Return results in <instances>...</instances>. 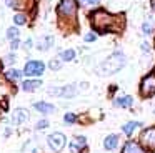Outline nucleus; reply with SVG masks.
I'll return each mask as SVG.
<instances>
[{
  "label": "nucleus",
  "mask_w": 155,
  "mask_h": 153,
  "mask_svg": "<svg viewBox=\"0 0 155 153\" xmlns=\"http://www.w3.org/2000/svg\"><path fill=\"white\" fill-rule=\"evenodd\" d=\"M142 123H138V122H128V123H125L124 125V133L125 135H132V133H134V130L137 128V126H140Z\"/></svg>",
  "instance_id": "16"
},
{
  "label": "nucleus",
  "mask_w": 155,
  "mask_h": 153,
  "mask_svg": "<svg viewBox=\"0 0 155 153\" xmlns=\"http://www.w3.org/2000/svg\"><path fill=\"white\" fill-rule=\"evenodd\" d=\"M92 25L102 33L110 32V30L117 32L124 25V18L122 17L110 15V13L104 12V10H98V12H94V15H92Z\"/></svg>",
  "instance_id": "1"
},
{
  "label": "nucleus",
  "mask_w": 155,
  "mask_h": 153,
  "mask_svg": "<svg viewBox=\"0 0 155 153\" xmlns=\"http://www.w3.org/2000/svg\"><path fill=\"white\" fill-rule=\"evenodd\" d=\"M52 42H54V38H52V37H47V38H45L44 42L40 43V45H38V48H40V50H47L48 47H50Z\"/></svg>",
  "instance_id": "21"
},
{
  "label": "nucleus",
  "mask_w": 155,
  "mask_h": 153,
  "mask_svg": "<svg viewBox=\"0 0 155 153\" xmlns=\"http://www.w3.org/2000/svg\"><path fill=\"white\" fill-rule=\"evenodd\" d=\"M140 93H142L143 96H152V95H155V73H150V75H147L143 80H142Z\"/></svg>",
  "instance_id": "3"
},
{
  "label": "nucleus",
  "mask_w": 155,
  "mask_h": 153,
  "mask_svg": "<svg viewBox=\"0 0 155 153\" xmlns=\"http://www.w3.org/2000/svg\"><path fill=\"white\" fill-rule=\"evenodd\" d=\"M44 70H45V65L42 62H38V60H30V62H27V65H25L24 73L27 76H35V75H42Z\"/></svg>",
  "instance_id": "5"
},
{
  "label": "nucleus",
  "mask_w": 155,
  "mask_h": 153,
  "mask_svg": "<svg viewBox=\"0 0 155 153\" xmlns=\"http://www.w3.org/2000/svg\"><path fill=\"white\" fill-rule=\"evenodd\" d=\"M34 106H35V110L37 112H40V113H54L55 112V106L54 105H50V103H47V102H37V103H34Z\"/></svg>",
  "instance_id": "11"
},
{
  "label": "nucleus",
  "mask_w": 155,
  "mask_h": 153,
  "mask_svg": "<svg viewBox=\"0 0 155 153\" xmlns=\"http://www.w3.org/2000/svg\"><path fill=\"white\" fill-rule=\"evenodd\" d=\"M77 12V2L75 0H62L57 7V13L58 15H67V17H74Z\"/></svg>",
  "instance_id": "4"
},
{
  "label": "nucleus",
  "mask_w": 155,
  "mask_h": 153,
  "mask_svg": "<svg viewBox=\"0 0 155 153\" xmlns=\"http://www.w3.org/2000/svg\"><path fill=\"white\" fill-rule=\"evenodd\" d=\"M95 38H97L95 33H87V35H85V42H94Z\"/></svg>",
  "instance_id": "26"
},
{
  "label": "nucleus",
  "mask_w": 155,
  "mask_h": 153,
  "mask_svg": "<svg viewBox=\"0 0 155 153\" xmlns=\"http://www.w3.org/2000/svg\"><path fill=\"white\" fill-rule=\"evenodd\" d=\"M7 37H8V40H15V38L18 37V28L10 27V28L7 30Z\"/></svg>",
  "instance_id": "19"
},
{
  "label": "nucleus",
  "mask_w": 155,
  "mask_h": 153,
  "mask_svg": "<svg viewBox=\"0 0 155 153\" xmlns=\"http://www.w3.org/2000/svg\"><path fill=\"white\" fill-rule=\"evenodd\" d=\"M47 126H48L47 120H40V122L37 123V130H44V128H47Z\"/></svg>",
  "instance_id": "25"
},
{
  "label": "nucleus",
  "mask_w": 155,
  "mask_h": 153,
  "mask_svg": "<svg viewBox=\"0 0 155 153\" xmlns=\"http://www.w3.org/2000/svg\"><path fill=\"white\" fill-rule=\"evenodd\" d=\"M14 22L17 23V25H24V23L27 22V17L22 15V13H17V15L14 17Z\"/></svg>",
  "instance_id": "20"
},
{
  "label": "nucleus",
  "mask_w": 155,
  "mask_h": 153,
  "mask_svg": "<svg viewBox=\"0 0 155 153\" xmlns=\"http://www.w3.org/2000/svg\"><path fill=\"white\" fill-rule=\"evenodd\" d=\"M75 120H77V116H75L74 113H65V116H64V122L65 123L72 125V123H75Z\"/></svg>",
  "instance_id": "22"
},
{
  "label": "nucleus",
  "mask_w": 155,
  "mask_h": 153,
  "mask_svg": "<svg viewBox=\"0 0 155 153\" xmlns=\"http://www.w3.org/2000/svg\"><path fill=\"white\" fill-rule=\"evenodd\" d=\"M75 93H77V88H75L74 85L64 86V88H57V86H54V88H48V95H55V96H65V98H72V96H75Z\"/></svg>",
  "instance_id": "7"
},
{
  "label": "nucleus",
  "mask_w": 155,
  "mask_h": 153,
  "mask_svg": "<svg viewBox=\"0 0 155 153\" xmlns=\"http://www.w3.org/2000/svg\"><path fill=\"white\" fill-rule=\"evenodd\" d=\"M132 103H134V98L132 96H122V98H117L115 100V105L117 106H124V108H127V106H130Z\"/></svg>",
  "instance_id": "15"
},
{
  "label": "nucleus",
  "mask_w": 155,
  "mask_h": 153,
  "mask_svg": "<svg viewBox=\"0 0 155 153\" xmlns=\"http://www.w3.org/2000/svg\"><path fill=\"white\" fill-rule=\"evenodd\" d=\"M142 143L148 150H155V126H152V128L145 130L142 133Z\"/></svg>",
  "instance_id": "8"
},
{
  "label": "nucleus",
  "mask_w": 155,
  "mask_h": 153,
  "mask_svg": "<svg viewBox=\"0 0 155 153\" xmlns=\"http://www.w3.org/2000/svg\"><path fill=\"white\" fill-rule=\"evenodd\" d=\"M85 143H87L85 136H75V138L72 140V143H70V151L72 153H78L85 146Z\"/></svg>",
  "instance_id": "10"
},
{
  "label": "nucleus",
  "mask_w": 155,
  "mask_h": 153,
  "mask_svg": "<svg viewBox=\"0 0 155 153\" xmlns=\"http://www.w3.org/2000/svg\"><path fill=\"white\" fill-rule=\"evenodd\" d=\"M142 30H143V33H152V23L150 22H145L143 27H142Z\"/></svg>",
  "instance_id": "24"
},
{
  "label": "nucleus",
  "mask_w": 155,
  "mask_h": 153,
  "mask_svg": "<svg viewBox=\"0 0 155 153\" xmlns=\"http://www.w3.org/2000/svg\"><path fill=\"white\" fill-rule=\"evenodd\" d=\"M60 58H62V60H65V62H70V60H74V58H75V52H74L72 48L64 50V52H62V55H60Z\"/></svg>",
  "instance_id": "17"
},
{
  "label": "nucleus",
  "mask_w": 155,
  "mask_h": 153,
  "mask_svg": "<svg viewBox=\"0 0 155 153\" xmlns=\"http://www.w3.org/2000/svg\"><path fill=\"white\" fill-rule=\"evenodd\" d=\"M82 2H85V3H90V5H95V3H98V0H82Z\"/></svg>",
  "instance_id": "28"
},
{
  "label": "nucleus",
  "mask_w": 155,
  "mask_h": 153,
  "mask_svg": "<svg viewBox=\"0 0 155 153\" xmlns=\"http://www.w3.org/2000/svg\"><path fill=\"white\" fill-rule=\"evenodd\" d=\"M124 65H125V55L122 52H115L104 63H100L97 72L98 75H112V73H117Z\"/></svg>",
  "instance_id": "2"
},
{
  "label": "nucleus",
  "mask_w": 155,
  "mask_h": 153,
  "mask_svg": "<svg viewBox=\"0 0 155 153\" xmlns=\"http://www.w3.org/2000/svg\"><path fill=\"white\" fill-rule=\"evenodd\" d=\"M7 62H15V57L14 55H8L7 57Z\"/></svg>",
  "instance_id": "30"
},
{
  "label": "nucleus",
  "mask_w": 155,
  "mask_h": 153,
  "mask_svg": "<svg viewBox=\"0 0 155 153\" xmlns=\"http://www.w3.org/2000/svg\"><path fill=\"white\" fill-rule=\"evenodd\" d=\"M10 47H12V50H15L18 47V40L15 38V40H12V43H10Z\"/></svg>",
  "instance_id": "27"
},
{
  "label": "nucleus",
  "mask_w": 155,
  "mask_h": 153,
  "mask_svg": "<svg viewBox=\"0 0 155 153\" xmlns=\"http://www.w3.org/2000/svg\"><path fill=\"white\" fill-rule=\"evenodd\" d=\"M28 120V112L24 108H17L14 110V113H12V123L14 125H22V123H25Z\"/></svg>",
  "instance_id": "9"
},
{
  "label": "nucleus",
  "mask_w": 155,
  "mask_h": 153,
  "mask_svg": "<svg viewBox=\"0 0 155 153\" xmlns=\"http://www.w3.org/2000/svg\"><path fill=\"white\" fill-rule=\"evenodd\" d=\"M152 8L155 10V0H152Z\"/></svg>",
  "instance_id": "31"
},
{
  "label": "nucleus",
  "mask_w": 155,
  "mask_h": 153,
  "mask_svg": "<svg viewBox=\"0 0 155 153\" xmlns=\"http://www.w3.org/2000/svg\"><path fill=\"white\" fill-rule=\"evenodd\" d=\"M48 67H50L52 70H60V60H57V58L50 60V63H48Z\"/></svg>",
  "instance_id": "23"
},
{
  "label": "nucleus",
  "mask_w": 155,
  "mask_h": 153,
  "mask_svg": "<svg viewBox=\"0 0 155 153\" xmlns=\"http://www.w3.org/2000/svg\"><path fill=\"white\" fill-rule=\"evenodd\" d=\"M117 143H118V136L117 135H108L107 138L104 140L105 150H114L115 146H117Z\"/></svg>",
  "instance_id": "14"
},
{
  "label": "nucleus",
  "mask_w": 155,
  "mask_h": 153,
  "mask_svg": "<svg viewBox=\"0 0 155 153\" xmlns=\"http://www.w3.org/2000/svg\"><path fill=\"white\" fill-rule=\"evenodd\" d=\"M47 142H48V145H50L52 150L60 151V150L65 146V135L60 133V132H55V133H52V135H48Z\"/></svg>",
  "instance_id": "6"
},
{
  "label": "nucleus",
  "mask_w": 155,
  "mask_h": 153,
  "mask_svg": "<svg viewBox=\"0 0 155 153\" xmlns=\"http://www.w3.org/2000/svg\"><path fill=\"white\" fill-rule=\"evenodd\" d=\"M5 75H7V78L8 80H14V82H15V80H18V78H20V75H22V72H18V70H8V72L7 73H5Z\"/></svg>",
  "instance_id": "18"
},
{
  "label": "nucleus",
  "mask_w": 155,
  "mask_h": 153,
  "mask_svg": "<svg viewBox=\"0 0 155 153\" xmlns=\"http://www.w3.org/2000/svg\"><path fill=\"white\" fill-rule=\"evenodd\" d=\"M122 153H145V151L135 142H127L124 145V148H122Z\"/></svg>",
  "instance_id": "12"
},
{
  "label": "nucleus",
  "mask_w": 155,
  "mask_h": 153,
  "mask_svg": "<svg viewBox=\"0 0 155 153\" xmlns=\"http://www.w3.org/2000/svg\"><path fill=\"white\" fill-rule=\"evenodd\" d=\"M40 85H42L40 80H25V82L22 83V88H24L25 92H34V90L38 88Z\"/></svg>",
  "instance_id": "13"
},
{
  "label": "nucleus",
  "mask_w": 155,
  "mask_h": 153,
  "mask_svg": "<svg viewBox=\"0 0 155 153\" xmlns=\"http://www.w3.org/2000/svg\"><path fill=\"white\" fill-rule=\"evenodd\" d=\"M32 47V40H27V42H25V48H30Z\"/></svg>",
  "instance_id": "29"
}]
</instances>
